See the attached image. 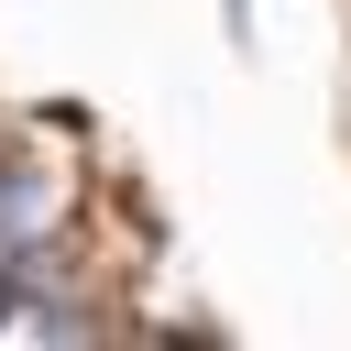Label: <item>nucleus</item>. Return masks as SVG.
<instances>
[{"instance_id": "f257e3e1", "label": "nucleus", "mask_w": 351, "mask_h": 351, "mask_svg": "<svg viewBox=\"0 0 351 351\" xmlns=\"http://www.w3.org/2000/svg\"><path fill=\"white\" fill-rule=\"evenodd\" d=\"M55 197H66V176H55V165H33V154H0V241H11V252H33V241H44Z\"/></svg>"}]
</instances>
